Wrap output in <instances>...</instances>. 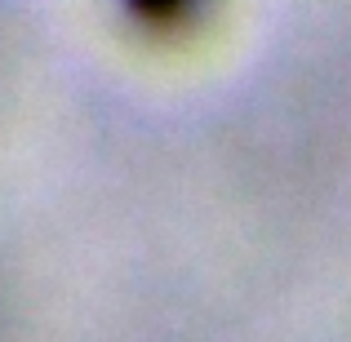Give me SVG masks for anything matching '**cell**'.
Listing matches in <instances>:
<instances>
[{
  "label": "cell",
  "instance_id": "obj_1",
  "mask_svg": "<svg viewBox=\"0 0 351 342\" xmlns=\"http://www.w3.org/2000/svg\"><path fill=\"white\" fill-rule=\"evenodd\" d=\"M143 9H165V5H173V0H138Z\"/></svg>",
  "mask_w": 351,
  "mask_h": 342
}]
</instances>
